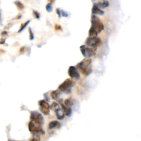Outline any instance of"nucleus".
<instances>
[{
  "instance_id": "c85d7f7f",
  "label": "nucleus",
  "mask_w": 141,
  "mask_h": 141,
  "mask_svg": "<svg viewBox=\"0 0 141 141\" xmlns=\"http://www.w3.org/2000/svg\"><path fill=\"white\" fill-rule=\"evenodd\" d=\"M1 35H3V36H5V35H7V32L6 31H3V32L1 33Z\"/></svg>"
},
{
  "instance_id": "5701e85b",
  "label": "nucleus",
  "mask_w": 141,
  "mask_h": 141,
  "mask_svg": "<svg viewBox=\"0 0 141 141\" xmlns=\"http://www.w3.org/2000/svg\"><path fill=\"white\" fill-rule=\"evenodd\" d=\"M33 15H34V16L35 17V18H36V19H39V18H40V14L38 11L34 10V11H33Z\"/></svg>"
},
{
  "instance_id": "6ab92c4d",
  "label": "nucleus",
  "mask_w": 141,
  "mask_h": 141,
  "mask_svg": "<svg viewBox=\"0 0 141 141\" xmlns=\"http://www.w3.org/2000/svg\"><path fill=\"white\" fill-rule=\"evenodd\" d=\"M30 22V20H27V21L25 23H22L21 24V26H20V27L19 28V30H18V33H20V32H22L23 30L25 28H26V26H28V25L29 24V23Z\"/></svg>"
},
{
  "instance_id": "f03ea898",
  "label": "nucleus",
  "mask_w": 141,
  "mask_h": 141,
  "mask_svg": "<svg viewBox=\"0 0 141 141\" xmlns=\"http://www.w3.org/2000/svg\"><path fill=\"white\" fill-rule=\"evenodd\" d=\"M41 126L42 125L31 120L28 123V128L30 132L33 133V134H44L45 131L43 130Z\"/></svg>"
},
{
  "instance_id": "ddd939ff",
  "label": "nucleus",
  "mask_w": 141,
  "mask_h": 141,
  "mask_svg": "<svg viewBox=\"0 0 141 141\" xmlns=\"http://www.w3.org/2000/svg\"><path fill=\"white\" fill-rule=\"evenodd\" d=\"M61 127V124L57 121H53L50 122L49 124V128L50 130L55 128H60Z\"/></svg>"
},
{
  "instance_id": "a211bd4d",
  "label": "nucleus",
  "mask_w": 141,
  "mask_h": 141,
  "mask_svg": "<svg viewBox=\"0 0 141 141\" xmlns=\"http://www.w3.org/2000/svg\"><path fill=\"white\" fill-rule=\"evenodd\" d=\"M98 34V33L97 32V30L92 26L89 29V36H97Z\"/></svg>"
},
{
  "instance_id": "b1692460",
  "label": "nucleus",
  "mask_w": 141,
  "mask_h": 141,
  "mask_svg": "<svg viewBox=\"0 0 141 141\" xmlns=\"http://www.w3.org/2000/svg\"><path fill=\"white\" fill-rule=\"evenodd\" d=\"M55 29L57 31H60V30H62V29L61 26H60L59 24H56L55 25Z\"/></svg>"
},
{
  "instance_id": "4468645a",
  "label": "nucleus",
  "mask_w": 141,
  "mask_h": 141,
  "mask_svg": "<svg viewBox=\"0 0 141 141\" xmlns=\"http://www.w3.org/2000/svg\"><path fill=\"white\" fill-rule=\"evenodd\" d=\"M60 95V91L59 90H53L51 92V98L54 100H56L59 98Z\"/></svg>"
},
{
  "instance_id": "7ed1b4c3",
  "label": "nucleus",
  "mask_w": 141,
  "mask_h": 141,
  "mask_svg": "<svg viewBox=\"0 0 141 141\" xmlns=\"http://www.w3.org/2000/svg\"><path fill=\"white\" fill-rule=\"evenodd\" d=\"M97 48V47H87L86 45H82L80 47V50L83 56L89 58L95 55Z\"/></svg>"
},
{
  "instance_id": "423d86ee",
  "label": "nucleus",
  "mask_w": 141,
  "mask_h": 141,
  "mask_svg": "<svg viewBox=\"0 0 141 141\" xmlns=\"http://www.w3.org/2000/svg\"><path fill=\"white\" fill-rule=\"evenodd\" d=\"M86 44L87 46L97 47L101 44V41L97 36H89L87 39Z\"/></svg>"
},
{
  "instance_id": "c756f323",
  "label": "nucleus",
  "mask_w": 141,
  "mask_h": 141,
  "mask_svg": "<svg viewBox=\"0 0 141 141\" xmlns=\"http://www.w3.org/2000/svg\"><path fill=\"white\" fill-rule=\"evenodd\" d=\"M2 24V14H1V11L0 10V25Z\"/></svg>"
},
{
  "instance_id": "2eb2a0df",
  "label": "nucleus",
  "mask_w": 141,
  "mask_h": 141,
  "mask_svg": "<svg viewBox=\"0 0 141 141\" xmlns=\"http://www.w3.org/2000/svg\"><path fill=\"white\" fill-rule=\"evenodd\" d=\"M97 5L101 9H104V8L108 7L109 5V3L107 1H103L102 2H99L98 3H97Z\"/></svg>"
},
{
  "instance_id": "a878e982",
  "label": "nucleus",
  "mask_w": 141,
  "mask_h": 141,
  "mask_svg": "<svg viewBox=\"0 0 141 141\" xmlns=\"http://www.w3.org/2000/svg\"><path fill=\"white\" fill-rule=\"evenodd\" d=\"M56 13L57 14L58 16H59V17H61V9H59V8H57L56 9Z\"/></svg>"
},
{
  "instance_id": "9b49d317",
  "label": "nucleus",
  "mask_w": 141,
  "mask_h": 141,
  "mask_svg": "<svg viewBox=\"0 0 141 141\" xmlns=\"http://www.w3.org/2000/svg\"><path fill=\"white\" fill-rule=\"evenodd\" d=\"M61 106L62 109V110L63 111L65 115L67 116H70L72 112V109L70 108V107H68L62 103H61Z\"/></svg>"
},
{
  "instance_id": "7c9ffc66",
  "label": "nucleus",
  "mask_w": 141,
  "mask_h": 141,
  "mask_svg": "<svg viewBox=\"0 0 141 141\" xmlns=\"http://www.w3.org/2000/svg\"><path fill=\"white\" fill-rule=\"evenodd\" d=\"M93 1H97V0H92Z\"/></svg>"
},
{
  "instance_id": "bb28decb",
  "label": "nucleus",
  "mask_w": 141,
  "mask_h": 141,
  "mask_svg": "<svg viewBox=\"0 0 141 141\" xmlns=\"http://www.w3.org/2000/svg\"><path fill=\"white\" fill-rule=\"evenodd\" d=\"M5 43V39H0V44L2 45V44H3Z\"/></svg>"
},
{
  "instance_id": "aec40b11",
  "label": "nucleus",
  "mask_w": 141,
  "mask_h": 141,
  "mask_svg": "<svg viewBox=\"0 0 141 141\" xmlns=\"http://www.w3.org/2000/svg\"><path fill=\"white\" fill-rule=\"evenodd\" d=\"M46 9L48 12H51L53 10V5L51 2H49L46 5Z\"/></svg>"
},
{
  "instance_id": "393cba45",
  "label": "nucleus",
  "mask_w": 141,
  "mask_h": 141,
  "mask_svg": "<svg viewBox=\"0 0 141 141\" xmlns=\"http://www.w3.org/2000/svg\"><path fill=\"white\" fill-rule=\"evenodd\" d=\"M61 16L64 17H68V14L66 11H64L63 10H61Z\"/></svg>"
},
{
  "instance_id": "412c9836",
  "label": "nucleus",
  "mask_w": 141,
  "mask_h": 141,
  "mask_svg": "<svg viewBox=\"0 0 141 141\" xmlns=\"http://www.w3.org/2000/svg\"><path fill=\"white\" fill-rule=\"evenodd\" d=\"M60 106H59V105L57 103H53L52 104L50 105V109L52 110H56L57 109L59 108Z\"/></svg>"
},
{
  "instance_id": "20e7f679",
  "label": "nucleus",
  "mask_w": 141,
  "mask_h": 141,
  "mask_svg": "<svg viewBox=\"0 0 141 141\" xmlns=\"http://www.w3.org/2000/svg\"><path fill=\"white\" fill-rule=\"evenodd\" d=\"M73 82L70 78H67L59 87V90L60 92L66 93L71 92V88L73 86Z\"/></svg>"
},
{
  "instance_id": "dca6fc26",
  "label": "nucleus",
  "mask_w": 141,
  "mask_h": 141,
  "mask_svg": "<svg viewBox=\"0 0 141 141\" xmlns=\"http://www.w3.org/2000/svg\"><path fill=\"white\" fill-rule=\"evenodd\" d=\"M64 104L68 107H71L73 105V100L72 98H68L64 101Z\"/></svg>"
},
{
  "instance_id": "0eeeda50",
  "label": "nucleus",
  "mask_w": 141,
  "mask_h": 141,
  "mask_svg": "<svg viewBox=\"0 0 141 141\" xmlns=\"http://www.w3.org/2000/svg\"><path fill=\"white\" fill-rule=\"evenodd\" d=\"M39 105L41 111L45 115H49L50 112V105L45 100H40L39 101Z\"/></svg>"
},
{
  "instance_id": "1a4fd4ad",
  "label": "nucleus",
  "mask_w": 141,
  "mask_h": 141,
  "mask_svg": "<svg viewBox=\"0 0 141 141\" xmlns=\"http://www.w3.org/2000/svg\"><path fill=\"white\" fill-rule=\"evenodd\" d=\"M68 73L72 79L78 80L80 78V74L78 71L77 68L74 66H70L68 70Z\"/></svg>"
},
{
  "instance_id": "6e6552de",
  "label": "nucleus",
  "mask_w": 141,
  "mask_h": 141,
  "mask_svg": "<svg viewBox=\"0 0 141 141\" xmlns=\"http://www.w3.org/2000/svg\"><path fill=\"white\" fill-rule=\"evenodd\" d=\"M30 120L41 125H43L44 123V119L43 115L37 111H32L31 113Z\"/></svg>"
},
{
  "instance_id": "cd10ccee",
  "label": "nucleus",
  "mask_w": 141,
  "mask_h": 141,
  "mask_svg": "<svg viewBox=\"0 0 141 141\" xmlns=\"http://www.w3.org/2000/svg\"><path fill=\"white\" fill-rule=\"evenodd\" d=\"M25 49H26V47H25L24 46H23V47H22L20 49V50H19V51L20 52V53H23V52L24 51V50H25Z\"/></svg>"
},
{
  "instance_id": "f257e3e1",
  "label": "nucleus",
  "mask_w": 141,
  "mask_h": 141,
  "mask_svg": "<svg viewBox=\"0 0 141 141\" xmlns=\"http://www.w3.org/2000/svg\"><path fill=\"white\" fill-rule=\"evenodd\" d=\"M92 60L90 58L86 57L81 62L77 65V68L84 76H88L92 72V69L90 67Z\"/></svg>"
},
{
  "instance_id": "4be33fe9",
  "label": "nucleus",
  "mask_w": 141,
  "mask_h": 141,
  "mask_svg": "<svg viewBox=\"0 0 141 141\" xmlns=\"http://www.w3.org/2000/svg\"><path fill=\"white\" fill-rule=\"evenodd\" d=\"M29 39L30 40H34V33L32 32V29L30 28H29Z\"/></svg>"
},
{
  "instance_id": "f3484780",
  "label": "nucleus",
  "mask_w": 141,
  "mask_h": 141,
  "mask_svg": "<svg viewBox=\"0 0 141 141\" xmlns=\"http://www.w3.org/2000/svg\"><path fill=\"white\" fill-rule=\"evenodd\" d=\"M14 5L16 6L17 8H18V9L19 10V11H22V10H23L24 8V5L19 1H14Z\"/></svg>"
},
{
  "instance_id": "f8f14e48",
  "label": "nucleus",
  "mask_w": 141,
  "mask_h": 141,
  "mask_svg": "<svg viewBox=\"0 0 141 141\" xmlns=\"http://www.w3.org/2000/svg\"><path fill=\"white\" fill-rule=\"evenodd\" d=\"M55 112L56 115V117L59 120H62L65 118V113H64L62 109H61L59 107V108H58L56 110H55Z\"/></svg>"
},
{
  "instance_id": "9d476101",
  "label": "nucleus",
  "mask_w": 141,
  "mask_h": 141,
  "mask_svg": "<svg viewBox=\"0 0 141 141\" xmlns=\"http://www.w3.org/2000/svg\"><path fill=\"white\" fill-rule=\"evenodd\" d=\"M92 13L94 14H97V15H103L104 13V11L101 9V8H99L97 3H95L93 5V7L92 8Z\"/></svg>"
},
{
  "instance_id": "39448f33",
  "label": "nucleus",
  "mask_w": 141,
  "mask_h": 141,
  "mask_svg": "<svg viewBox=\"0 0 141 141\" xmlns=\"http://www.w3.org/2000/svg\"><path fill=\"white\" fill-rule=\"evenodd\" d=\"M92 26L98 33H100L104 28V25L100 21V19L95 15H93L92 17Z\"/></svg>"
}]
</instances>
